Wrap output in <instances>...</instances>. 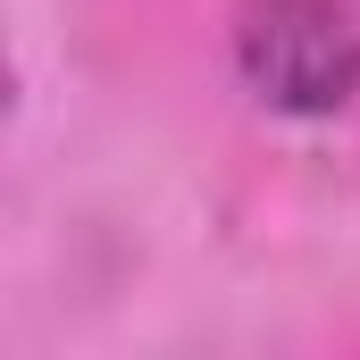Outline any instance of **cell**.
<instances>
[{
	"label": "cell",
	"instance_id": "obj_1",
	"mask_svg": "<svg viewBox=\"0 0 360 360\" xmlns=\"http://www.w3.org/2000/svg\"><path fill=\"white\" fill-rule=\"evenodd\" d=\"M235 68L285 117L360 101V0H235Z\"/></svg>",
	"mask_w": 360,
	"mask_h": 360
}]
</instances>
